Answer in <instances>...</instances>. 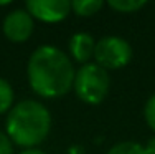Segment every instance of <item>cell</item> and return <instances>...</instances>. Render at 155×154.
Segmentation results:
<instances>
[{
	"label": "cell",
	"instance_id": "cell-12",
	"mask_svg": "<svg viewBox=\"0 0 155 154\" xmlns=\"http://www.w3.org/2000/svg\"><path fill=\"white\" fill-rule=\"evenodd\" d=\"M143 119H145L147 126L155 133V93L152 96H149V100L145 101V106H143Z\"/></svg>",
	"mask_w": 155,
	"mask_h": 154
},
{
	"label": "cell",
	"instance_id": "cell-9",
	"mask_svg": "<svg viewBox=\"0 0 155 154\" xmlns=\"http://www.w3.org/2000/svg\"><path fill=\"white\" fill-rule=\"evenodd\" d=\"M15 104V91L8 80L0 76V115H7Z\"/></svg>",
	"mask_w": 155,
	"mask_h": 154
},
{
	"label": "cell",
	"instance_id": "cell-5",
	"mask_svg": "<svg viewBox=\"0 0 155 154\" xmlns=\"http://www.w3.org/2000/svg\"><path fill=\"white\" fill-rule=\"evenodd\" d=\"M35 20L27 9H13L8 12L2 22V32L5 38L12 43H25L33 35Z\"/></svg>",
	"mask_w": 155,
	"mask_h": 154
},
{
	"label": "cell",
	"instance_id": "cell-13",
	"mask_svg": "<svg viewBox=\"0 0 155 154\" xmlns=\"http://www.w3.org/2000/svg\"><path fill=\"white\" fill-rule=\"evenodd\" d=\"M0 154H15V146L5 131H0Z\"/></svg>",
	"mask_w": 155,
	"mask_h": 154
},
{
	"label": "cell",
	"instance_id": "cell-4",
	"mask_svg": "<svg viewBox=\"0 0 155 154\" xmlns=\"http://www.w3.org/2000/svg\"><path fill=\"white\" fill-rule=\"evenodd\" d=\"M134 56L130 43L119 35H106L96 40L94 63L104 70H120L127 67Z\"/></svg>",
	"mask_w": 155,
	"mask_h": 154
},
{
	"label": "cell",
	"instance_id": "cell-10",
	"mask_svg": "<svg viewBox=\"0 0 155 154\" xmlns=\"http://www.w3.org/2000/svg\"><path fill=\"white\" fill-rule=\"evenodd\" d=\"M107 5L119 13H135L147 5L145 0H109Z\"/></svg>",
	"mask_w": 155,
	"mask_h": 154
},
{
	"label": "cell",
	"instance_id": "cell-11",
	"mask_svg": "<svg viewBox=\"0 0 155 154\" xmlns=\"http://www.w3.org/2000/svg\"><path fill=\"white\" fill-rule=\"evenodd\" d=\"M106 154H145V149L137 141H120L110 146Z\"/></svg>",
	"mask_w": 155,
	"mask_h": 154
},
{
	"label": "cell",
	"instance_id": "cell-16",
	"mask_svg": "<svg viewBox=\"0 0 155 154\" xmlns=\"http://www.w3.org/2000/svg\"><path fill=\"white\" fill-rule=\"evenodd\" d=\"M7 5H12V2H0V7H7Z\"/></svg>",
	"mask_w": 155,
	"mask_h": 154
},
{
	"label": "cell",
	"instance_id": "cell-14",
	"mask_svg": "<svg viewBox=\"0 0 155 154\" xmlns=\"http://www.w3.org/2000/svg\"><path fill=\"white\" fill-rule=\"evenodd\" d=\"M143 149H145V154H155V134L149 138V141L143 144Z\"/></svg>",
	"mask_w": 155,
	"mask_h": 154
},
{
	"label": "cell",
	"instance_id": "cell-1",
	"mask_svg": "<svg viewBox=\"0 0 155 154\" xmlns=\"http://www.w3.org/2000/svg\"><path fill=\"white\" fill-rule=\"evenodd\" d=\"M76 68L68 53L53 45L31 51L27 63V80L31 91L46 100H56L73 90Z\"/></svg>",
	"mask_w": 155,
	"mask_h": 154
},
{
	"label": "cell",
	"instance_id": "cell-8",
	"mask_svg": "<svg viewBox=\"0 0 155 154\" xmlns=\"http://www.w3.org/2000/svg\"><path fill=\"white\" fill-rule=\"evenodd\" d=\"M104 7L102 0H73L71 12L78 17H93Z\"/></svg>",
	"mask_w": 155,
	"mask_h": 154
},
{
	"label": "cell",
	"instance_id": "cell-6",
	"mask_svg": "<svg viewBox=\"0 0 155 154\" xmlns=\"http://www.w3.org/2000/svg\"><path fill=\"white\" fill-rule=\"evenodd\" d=\"M27 12L33 20L43 23H60L71 13L69 0H28L25 3Z\"/></svg>",
	"mask_w": 155,
	"mask_h": 154
},
{
	"label": "cell",
	"instance_id": "cell-7",
	"mask_svg": "<svg viewBox=\"0 0 155 154\" xmlns=\"http://www.w3.org/2000/svg\"><path fill=\"white\" fill-rule=\"evenodd\" d=\"M94 46H96V40L91 33H87V32L73 33L68 43L69 58L73 60V63H79V65L89 63L94 58Z\"/></svg>",
	"mask_w": 155,
	"mask_h": 154
},
{
	"label": "cell",
	"instance_id": "cell-15",
	"mask_svg": "<svg viewBox=\"0 0 155 154\" xmlns=\"http://www.w3.org/2000/svg\"><path fill=\"white\" fill-rule=\"evenodd\" d=\"M18 154H46V152L40 148H28V149H20Z\"/></svg>",
	"mask_w": 155,
	"mask_h": 154
},
{
	"label": "cell",
	"instance_id": "cell-3",
	"mask_svg": "<svg viewBox=\"0 0 155 154\" xmlns=\"http://www.w3.org/2000/svg\"><path fill=\"white\" fill-rule=\"evenodd\" d=\"M110 88L109 71L99 67L94 61L81 65L76 70L73 91L83 103L91 106H97L106 100Z\"/></svg>",
	"mask_w": 155,
	"mask_h": 154
},
{
	"label": "cell",
	"instance_id": "cell-2",
	"mask_svg": "<svg viewBox=\"0 0 155 154\" xmlns=\"http://www.w3.org/2000/svg\"><path fill=\"white\" fill-rule=\"evenodd\" d=\"M51 131V113L38 100H21L7 113L5 133L20 149L38 148Z\"/></svg>",
	"mask_w": 155,
	"mask_h": 154
}]
</instances>
